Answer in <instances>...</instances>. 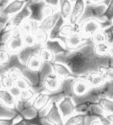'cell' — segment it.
Listing matches in <instances>:
<instances>
[{"label":"cell","mask_w":113,"mask_h":125,"mask_svg":"<svg viewBox=\"0 0 113 125\" xmlns=\"http://www.w3.org/2000/svg\"><path fill=\"white\" fill-rule=\"evenodd\" d=\"M54 61L67 66L77 77H85L91 72L98 71L101 67H113L112 59L109 56L99 57L95 53L91 39L76 50L56 55Z\"/></svg>","instance_id":"obj_1"},{"label":"cell","mask_w":113,"mask_h":125,"mask_svg":"<svg viewBox=\"0 0 113 125\" xmlns=\"http://www.w3.org/2000/svg\"><path fill=\"white\" fill-rule=\"evenodd\" d=\"M111 1H85V10L84 13L82 14V16L81 17L78 24H81L83 23L85 20L87 19H97L99 22H107V20L103 17V14H104L105 10L107 9V7L110 6V4Z\"/></svg>","instance_id":"obj_2"},{"label":"cell","mask_w":113,"mask_h":125,"mask_svg":"<svg viewBox=\"0 0 113 125\" xmlns=\"http://www.w3.org/2000/svg\"><path fill=\"white\" fill-rule=\"evenodd\" d=\"M112 23H110L109 21H107V22H99L97 19L90 18V19L85 20L83 23H82L79 25L80 28H81V33L84 37L90 39L98 31L110 28V26L112 25Z\"/></svg>","instance_id":"obj_3"},{"label":"cell","mask_w":113,"mask_h":125,"mask_svg":"<svg viewBox=\"0 0 113 125\" xmlns=\"http://www.w3.org/2000/svg\"><path fill=\"white\" fill-rule=\"evenodd\" d=\"M39 119L41 125H64V121L60 114L57 104H54L47 114L41 118L39 117Z\"/></svg>","instance_id":"obj_4"},{"label":"cell","mask_w":113,"mask_h":125,"mask_svg":"<svg viewBox=\"0 0 113 125\" xmlns=\"http://www.w3.org/2000/svg\"><path fill=\"white\" fill-rule=\"evenodd\" d=\"M57 106L64 122L68 118L76 114V105L74 104L72 97H65L64 99L57 104Z\"/></svg>","instance_id":"obj_5"},{"label":"cell","mask_w":113,"mask_h":125,"mask_svg":"<svg viewBox=\"0 0 113 125\" xmlns=\"http://www.w3.org/2000/svg\"><path fill=\"white\" fill-rule=\"evenodd\" d=\"M25 45L23 42L22 34L19 31V29H15L13 32V36L6 44V50L11 54H18L24 49Z\"/></svg>","instance_id":"obj_6"},{"label":"cell","mask_w":113,"mask_h":125,"mask_svg":"<svg viewBox=\"0 0 113 125\" xmlns=\"http://www.w3.org/2000/svg\"><path fill=\"white\" fill-rule=\"evenodd\" d=\"M27 6L31 11V17L30 19L34 20L38 23H42L43 20V15H42V10L45 6L46 3L45 1H36V0H32L27 1L26 3Z\"/></svg>","instance_id":"obj_7"},{"label":"cell","mask_w":113,"mask_h":125,"mask_svg":"<svg viewBox=\"0 0 113 125\" xmlns=\"http://www.w3.org/2000/svg\"><path fill=\"white\" fill-rule=\"evenodd\" d=\"M15 110L17 113L25 119L27 120H32L35 119L38 116V112L33 107L32 105V101L26 103H16V107Z\"/></svg>","instance_id":"obj_8"},{"label":"cell","mask_w":113,"mask_h":125,"mask_svg":"<svg viewBox=\"0 0 113 125\" xmlns=\"http://www.w3.org/2000/svg\"><path fill=\"white\" fill-rule=\"evenodd\" d=\"M62 81L63 80L59 77L56 74L51 73L49 74L47 77L43 79L42 85L45 89V92L48 93H54V92L58 91L61 86H62Z\"/></svg>","instance_id":"obj_9"},{"label":"cell","mask_w":113,"mask_h":125,"mask_svg":"<svg viewBox=\"0 0 113 125\" xmlns=\"http://www.w3.org/2000/svg\"><path fill=\"white\" fill-rule=\"evenodd\" d=\"M91 86L88 83L85 77H78L73 81L72 84V91H73V96L82 97L89 93Z\"/></svg>","instance_id":"obj_10"},{"label":"cell","mask_w":113,"mask_h":125,"mask_svg":"<svg viewBox=\"0 0 113 125\" xmlns=\"http://www.w3.org/2000/svg\"><path fill=\"white\" fill-rule=\"evenodd\" d=\"M85 6H86L85 1H83V0H76V1H74L71 15L69 17L67 23H71V24H77V23H79L81 17L82 16V14L84 13Z\"/></svg>","instance_id":"obj_11"},{"label":"cell","mask_w":113,"mask_h":125,"mask_svg":"<svg viewBox=\"0 0 113 125\" xmlns=\"http://www.w3.org/2000/svg\"><path fill=\"white\" fill-rule=\"evenodd\" d=\"M90 39L84 37L81 33V31L74 32L71 35H70L69 37L66 38V45H67L68 51H72V50H76V49L80 48L81 46L87 42Z\"/></svg>","instance_id":"obj_12"},{"label":"cell","mask_w":113,"mask_h":125,"mask_svg":"<svg viewBox=\"0 0 113 125\" xmlns=\"http://www.w3.org/2000/svg\"><path fill=\"white\" fill-rule=\"evenodd\" d=\"M52 94L48 92H42L36 94L34 98L32 100V105L37 112L42 111V109L45 108L47 105L51 103Z\"/></svg>","instance_id":"obj_13"},{"label":"cell","mask_w":113,"mask_h":125,"mask_svg":"<svg viewBox=\"0 0 113 125\" xmlns=\"http://www.w3.org/2000/svg\"><path fill=\"white\" fill-rule=\"evenodd\" d=\"M27 3V2H26ZM31 17V11L29 7L27 6V5H26V6L18 13V14H14L12 17H10V22L14 26L15 29H19V27L22 25L23 23H25L26 20L30 19Z\"/></svg>","instance_id":"obj_14"},{"label":"cell","mask_w":113,"mask_h":125,"mask_svg":"<svg viewBox=\"0 0 113 125\" xmlns=\"http://www.w3.org/2000/svg\"><path fill=\"white\" fill-rule=\"evenodd\" d=\"M52 68H53V70H54V73L56 74L59 77H61L62 80L63 79H67V78H78L77 77H75L71 71L69 69L67 66H65L64 64L60 62H56L54 61L51 64Z\"/></svg>","instance_id":"obj_15"},{"label":"cell","mask_w":113,"mask_h":125,"mask_svg":"<svg viewBox=\"0 0 113 125\" xmlns=\"http://www.w3.org/2000/svg\"><path fill=\"white\" fill-rule=\"evenodd\" d=\"M41 48H42V46L38 45V44L34 47H24V49L17 54V57L19 59L20 62L22 63L23 65L26 66L30 58L38 54Z\"/></svg>","instance_id":"obj_16"},{"label":"cell","mask_w":113,"mask_h":125,"mask_svg":"<svg viewBox=\"0 0 113 125\" xmlns=\"http://www.w3.org/2000/svg\"><path fill=\"white\" fill-rule=\"evenodd\" d=\"M44 47L49 49L55 56L61 53H64L68 51L66 42L62 40H49Z\"/></svg>","instance_id":"obj_17"},{"label":"cell","mask_w":113,"mask_h":125,"mask_svg":"<svg viewBox=\"0 0 113 125\" xmlns=\"http://www.w3.org/2000/svg\"><path fill=\"white\" fill-rule=\"evenodd\" d=\"M27 1H23V0H14L11 1V3L6 6V8L2 11V14L5 15H7L9 17H12L14 14H18L26 5Z\"/></svg>","instance_id":"obj_18"},{"label":"cell","mask_w":113,"mask_h":125,"mask_svg":"<svg viewBox=\"0 0 113 125\" xmlns=\"http://www.w3.org/2000/svg\"><path fill=\"white\" fill-rule=\"evenodd\" d=\"M0 103L9 109L15 110L17 101L14 99L10 92L6 89H0Z\"/></svg>","instance_id":"obj_19"},{"label":"cell","mask_w":113,"mask_h":125,"mask_svg":"<svg viewBox=\"0 0 113 125\" xmlns=\"http://www.w3.org/2000/svg\"><path fill=\"white\" fill-rule=\"evenodd\" d=\"M60 17H61V14H60V12H58V13H56L54 15L45 18V19L42 20V23H40L39 28L41 30L47 31V32H50L52 29L54 28L55 24L57 23Z\"/></svg>","instance_id":"obj_20"},{"label":"cell","mask_w":113,"mask_h":125,"mask_svg":"<svg viewBox=\"0 0 113 125\" xmlns=\"http://www.w3.org/2000/svg\"><path fill=\"white\" fill-rule=\"evenodd\" d=\"M74 1H70V0H60L59 6V12L61 14V16L62 19L67 22L69 17L71 15L72 6H73Z\"/></svg>","instance_id":"obj_21"},{"label":"cell","mask_w":113,"mask_h":125,"mask_svg":"<svg viewBox=\"0 0 113 125\" xmlns=\"http://www.w3.org/2000/svg\"><path fill=\"white\" fill-rule=\"evenodd\" d=\"M39 25L40 23L35 22L34 20H31V19H28L19 27V31L21 32L22 35L34 34L37 29L39 28Z\"/></svg>","instance_id":"obj_22"},{"label":"cell","mask_w":113,"mask_h":125,"mask_svg":"<svg viewBox=\"0 0 113 125\" xmlns=\"http://www.w3.org/2000/svg\"><path fill=\"white\" fill-rule=\"evenodd\" d=\"M85 78H86V80L88 81V83L90 84L91 88L100 86V85H102L103 84L106 83V81H105V79L103 78V77L99 74L98 71H94V72L90 73L88 76L85 77Z\"/></svg>","instance_id":"obj_23"},{"label":"cell","mask_w":113,"mask_h":125,"mask_svg":"<svg viewBox=\"0 0 113 125\" xmlns=\"http://www.w3.org/2000/svg\"><path fill=\"white\" fill-rule=\"evenodd\" d=\"M43 64H44L43 61L41 60V58L37 54V55L33 56L32 58H30L26 66L30 71H33V72H39V71L42 69Z\"/></svg>","instance_id":"obj_24"},{"label":"cell","mask_w":113,"mask_h":125,"mask_svg":"<svg viewBox=\"0 0 113 125\" xmlns=\"http://www.w3.org/2000/svg\"><path fill=\"white\" fill-rule=\"evenodd\" d=\"M78 31H81V28H80V25L77 23V24H71L69 23H66L62 26L61 28V31H60V34H61V37L62 38H66L69 37L70 35H71L74 32H78Z\"/></svg>","instance_id":"obj_25"},{"label":"cell","mask_w":113,"mask_h":125,"mask_svg":"<svg viewBox=\"0 0 113 125\" xmlns=\"http://www.w3.org/2000/svg\"><path fill=\"white\" fill-rule=\"evenodd\" d=\"M38 56L41 58V60L43 61V63H47V64H52L55 60V55L44 46L40 49Z\"/></svg>","instance_id":"obj_26"},{"label":"cell","mask_w":113,"mask_h":125,"mask_svg":"<svg viewBox=\"0 0 113 125\" xmlns=\"http://www.w3.org/2000/svg\"><path fill=\"white\" fill-rule=\"evenodd\" d=\"M34 36L35 42H36V44L42 46V47H43L49 41V32L43 31V30H41L40 28H38L35 31Z\"/></svg>","instance_id":"obj_27"},{"label":"cell","mask_w":113,"mask_h":125,"mask_svg":"<svg viewBox=\"0 0 113 125\" xmlns=\"http://www.w3.org/2000/svg\"><path fill=\"white\" fill-rule=\"evenodd\" d=\"M98 105L101 108V110L104 113H110L113 114V100L110 98H101L99 100V102L97 103Z\"/></svg>","instance_id":"obj_28"},{"label":"cell","mask_w":113,"mask_h":125,"mask_svg":"<svg viewBox=\"0 0 113 125\" xmlns=\"http://www.w3.org/2000/svg\"><path fill=\"white\" fill-rule=\"evenodd\" d=\"M110 43L102 42L99 44H94V51L99 57H108L110 51Z\"/></svg>","instance_id":"obj_29"},{"label":"cell","mask_w":113,"mask_h":125,"mask_svg":"<svg viewBox=\"0 0 113 125\" xmlns=\"http://www.w3.org/2000/svg\"><path fill=\"white\" fill-rule=\"evenodd\" d=\"M108 40H109V34L106 31V30H101V31H98L91 37V41L94 44L108 42Z\"/></svg>","instance_id":"obj_30"},{"label":"cell","mask_w":113,"mask_h":125,"mask_svg":"<svg viewBox=\"0 0 113 125\" xmlns=\"http://www.w3.org/2000/svg\"><path fill=\"white\" fill-rule=\"evenodd\" d=\"M35 95H36V93L34 92V90L33 88L26 89V90L22 91L21 95H20L19 99L17 100V102H20V103L30 102V101H32V100L34 99Z\"/></svg>","instance_id":"obj_31"},{"label":"cell","mask_w":113,"mask_h":125,"mask_svg":"<svg viewBox=\"0 0 113 125\" xmlns=\"http://www.w3.org/2000/svg\"><path fill=\"white\" fill-rule=\"evenodd\" d=\"M0 82H1V88L2 89H6V90H9L14 85H14L15 82H14V80H12L6 73L0 75Z\"/></svg>","instance_id":"obj_32"},{"label":"cell","mask_w":113,"mask_h":125,"mask_svg":"<svg viewBox=\"0 0 113 125\" xmlns=\"http://www.w3.org/2000/svg\"><path fill=\"white\" fill-rule=\"evenodd\" d=\"M14 31H2L0 33V50H6V44L13 36Z\"/></svg>","instance_id":"obj_33"},{"label":"cell","mask_w":113,"mask_h":125,"mask_svg":"<svg viewBox=\"0 0 113 125\" xmlns=\"http://www.w3.org/2000/svg\"><path fill=\"white\" fill-rule=\"evenodd\" d=\"M14 85H16L18 88H20L22 91L26 90V89L33 88V85H32L31 82L25 77H20V78H18V79L15 81Z\"/></svg>","instance_id":"obj_34"},{"label":"cell","mask_w":113,"mask_h":125,"mask_svg":"<svg viewBox=\"0 0 113 125\" xmlns=\"http://www.w3.org/2000/svg\"><path fill=\"white\" fill-rule=\"evenodd\" d=\"M12 54L6 50H0V68L6 67L11 60Z\"/></svg>","instance_id":"obj_35"},{"label":"cell","mask_w":113,"mask_h":125,"mask_svg":"<svg viewBox=\"0 0 113 125\" xmlns=\"http://www.w3.org/2000/svg\"><path fill=\"white\" fill-rule=\"evenodd\" d=\"M6 74L7 75V76H8L12 80H14V82H15L18 78L24 77V73H23V71L18 68H10V69H8V70L6 71Z\"/></svg>","instance_id":"obj_36"},{"label":"cell","mask_w":113,"mask_h":125,"mask_svg":"<svg viewBox=\"0 0 113 125\" xmlns=\"http://www.w3.org/2000/svg\"><path fill=\"white\" fill-rule=\"evenodd\" d=\"M46 3V2H45ZM59 12V8H56V7H54V6H50L48 4H46L45 6L43 7V10H42V15H43V19L47 18V17H50L52 15L55 14L56 13Z\"/></svg>","instance_id":"obj_37"},{"label":"cell","mask_w":113,"mask_h":125,"mask_svg":"<svg viewBox=\"0 0 113 125\" xmlns=\"http://www.w3.org/2000/svg\"><path fill=\"white\" fill-rule=\"evenodd\" d=\"M22 37L25 47H34L37 45L34 34H26V35H22Z\"/></svg>","instance_id":"obj_38"},{"label":"cell","mask_w":113,"mask_h":125,"mask_svg":"<svg viewBox=\"0 0 113 125\" xmlns=\"http://www.w3.org/2000/svg\"><path fill=\"white\" fill-rule=\"evenodd\" d=\"M103 17L105 19L110 23H113V1H111L110 4V6H108L107 9L105 10L104 14H103Z\"/></svg>","instance_id":"obj_39"},{"label":"cell","mask_w":113,"mask_h":125,"mask_svg":"<svg viewBox=\"0 0 113 125\" xmlns=\"http://www.w3.org/2000/svg\"><path fill=\"white\" fill-rule=\"evenodd\" d=\"M8 91L10 92V94L13 95V97H14V98L16 100V101L19 99L20 95H21V93H22V90H21L20 88L17 87L16 85H14L13 87L9 89Z\"/></svg>","instance_id":"obj_40"},{"label":"cell","mask_w":113,"mask_h":125,"mask_svg":"<svg viewBox=\"0 0 113 125\" xmlns=\"http://www.w3.org/2000/svg\"><path fill=\"white\" fill-rule=\"evenodd\" d=\"M9 20H10V17L1 14V15H0V33L3 31L5 26L6 25V23H8Z\"/></svg>","instance_id":"obj_41"},{"label":"cell","mask_w":113,"mask_h":125,"mask_svg":"<svg viewBox=\"0 0 113 125\" xmlns=\"http://www.w3.org/2000/svg\"><path fill=\"white\" fill-rule=\"evenodd\" d=\"M14 117L11 119H0V125H14Z\"/></svg>","instance_id":"obj_42"},{"label":"cell","mask_w":113,"mask_h":125,"mask_svg":"<svg viewBox=\"0 0 113 125\" xmlns=\"http://www.w3.org/2000/svg\"><path fill=\"white\" fill-rule=\"evenodd\" d=\"M104 119L108 122L110 125H113V114L110 113H105L104 114Z\"/></svg>","instance_id":"obj_43"},{"label":"cell","mask_w":113,"mask_h":125,"mask_svg":"<svg viewBox=\"0 0 113 125\" xmlns=\"http://www.w3.org/2000/svg\"><path fill=\"white\" fill-rule=\"evenodd\" d=\"M11 1L12 0H0V9H1V11H3L4 9L11 3Z\"/></svg>","instance_id":"obj_44"},{"label":"cell","mask_w":113,"mask_h":125,"mask_svg":"<svg viewBox=\"0 0 113 125\" xmlns=\"http://www.w3.org/2000/svg\"><path fill=\"white\" fill-rule=\"evenodd\" d=\"M45 2H46V4H48V5L54 6V7L59 8L60 1H54V0H45Z\"/></svg>","instance_id":"obj_45"},{"label":"cell","mask_w":113,"mask_h":125,"mask_svg":"<svg viewBox=\"0 0 113 125\" xmlns=\"http://www.w3.org/2000/svg\"><path fill=\"white\" fill-rule=\"evenodd\" d=\"M90 125H104V124H103L102 121L100 120V118H96L93 122H91V124Z\"/></svg>","instance_id":"obj_46"},{"label":"cell","mask_w":113,"mask_h":125,"mask_svg":"<svg viewBox=\"0 0 113 125\" xmlns=\"http://www.w3.org/2000/svg\"><path fill=\"white\" fill-rule=\"evenodd\" d=\"M109 34V40H108V43L110 44H113V31L112 32H108Z\"/></svg>","instance_id":"obj_47"},{"label":"cell","mask_w":113,"mask_h":125,"mask_svg":"<svg viewBox=\"0 0 113 125\" xmlns=\"http://www.w3.org/2000/svg\"><path fill=\"white\" fill-rule=\"evenodd\" d=\"M109 57L113 60V44L110 45V51H109Z\"/></svg>","instance_id":"obj_48"},{"label":"cell","mask_w":113,"mask_h":125,"mask_svg":"<svg viewBox=\"0 0 113 125\" xmlns=\"http://www.w3.org/2000/svg\"><path fill=\"white\" fill-rule=\"evenodd\" d=\"M106 31H107V32H112V31H113V23H112V25L110 26V28L106 29Z\"/></svg>","instance_id":"obj_49"},{"label":"cell","mask_w":113,"mask_h":125,"mask_svg":"<svg viewBox=\"0 0 113 125\" xmlns=\"http://www.w3.org/2000/svg\"><path fill=\"white\" fill-rule=\"evenodd\" d=\"M1 14H2V11H1V9H0V15H1Z\"/></svg>","instance_id":"obj_50"},{"label":"cell","mask_w":113,"mask_h":125,"mask_svg":"<svg viewBox=\"0 0 113 125\" xmlns=\"http://www.w3.org/2000/svg\"><path fill=\"white\" fill-rule=\"evenodd\" d=\"M111 99H112V100H113V96H112V98H111Z\"/></svg>","instance_id":"obj_51"}]
</instances>
